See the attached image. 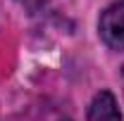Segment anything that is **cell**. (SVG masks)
<instances>
[{"mask_svg":"<svg viewBox=\"0 0 124 121\" xmlns=\"http://www.w3.org/2000/svg\"><path fill=\"white\" fill-rule=\"evenodd\" d=\"M98 33L110 50L124 52V0H112L100 12Z\"/></svg>","mask_w":124,"mask_h":121,"instance_id":"6da1fadb","label":"cell"},{"mask_svg":"<svg viewBox=\"0 0 124 121\" xmlns=\"http://www.w3.org/2000/svg\"><path fill=\"white\" fill-rule=\"evenodd\" d=\"M86 121H122L117 97L110 90L95 93L91 105H88V112H86Z\"/></svg>","mask_w":124,"mask_h":121,"instance_id":"7a4b0ae2","label":"cell"},{"mask_svg":"<svg viewBox=\"0 0 124 121\" xmlns=\"http://www.w3.org/2000/svg\"><path fill=\"white\" fill-rule=\"evenodd\" d=\"M17 2H19L24 10H29L31 14H33V12H41V10L48 5V0H17Z\"/></svg>","mask_w":124,"mask_h":121,"instance_id":"3957f363","label":"cell"},{"mask_svg":"<svg viewBox=\"0 0 124 121\" xmlns=\"http://www.w3.org/2000/svg\"><path fill=\"white\" fill-rule=\"evenodd\" d=\"M122 78H124V67H122Z\"/></svg>","mask_w":124,"mask_h":121,"instance_id":"277c9868","label":"cell"}]
</instances>
